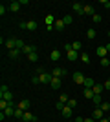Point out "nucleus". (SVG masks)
<instances>
[{
  "label": "nucleus",
  "mask_w": 110,
  "mask_h": 122,
  "mask_svg": "<svg viewBox=\"0 0 110 122\" xmlns=\"http://www.w3.org/2000/svg\"><path fill=\"white\" fill-rule=\"evenodd\" d=\"M39 76V80H41V84H50V82H52V78H53V75L52 73H41V75H37Z\"/></svg>",
  "instance_id": "f257e3e1"
},
{
  "label": "nucleus",
  "mask_w": 110,
  "mask_h": 122,
  "mask_svg": "<svg viewBox=\"0 0 110 122\" xmlns=\"http://www.w3.org/2000/svg\"><path fill=\"white\" fill-rule=\"evenodd\" d=\"M84 78H86V76H84L81 71H75V73H73V82H75V84H81V86H83V84H84Z\"/></svg>",
  "instance_id": "f03ea898"
},
{
  "label": "nucleus",
  "mask_w": 110,
  "mask_h": 122,
  "mask_svg": "<svg viewBox=\"0 0 110 122\" xmlns=\"http://www.w3.org/2000/svg\"><path fill=\"white\" fill-rule=\"evenodd\" d=\"M52 75L55 76V78H61V76L66 75V69H64V67H53V69H52Z\"/></svg>",
  "instance_id": "7ed1b4c3"
},
{
  "label": "nucleus",
  "mask_w": 110,
  "mask_h": 122,
  "mask_svg": "<svg viewBox=\"0 0 110 122\" xmlns=\"http://www.w3.org/2000/svg\"><path fill=\"white\" fill-rule=\"evenodd\" d=\"M61 86H63V78H55L53 76L52 82H50V87L52 89H61Z\"/></svg>",
  "instance_id": "20e7f679"
},
{
  "label": "nucleus",
  "mask_w": 110,
  "mask_h": 122,
  "mask_svg": "<svg viewBox=\"0 0 110 122\" xmlns=\"http://www.w3.org/2000/svg\"><path fill=\"white\" fill-rule=\"evenodd\" d=\"M92 117H94V120H101V118H105V111L99 109V107H95L94 113H92Z\"/></svg>",
  "instance_id": "39448f33"
},
{
  "label": "nucleus",
  "mask_w": 110,
  "mask_h": 122,
  "mask_svg": "<svg viewBox=\"0 0 110 122\" xmlns=\"http://www.w3.org/2000/svg\"><path fill=\"white\" fill-rule=\"evenodd\" d=\"M83 7H84V4H79V2H73L72 4V11L77 13V15H83Z\"/></svg>",
  "instance_id": "423d86ee"
},
{
  "label": "nucleus",
  "mask_w": 110,
  "mask_h": 122,
  "mask_svg": "<svg viewBox=\"0 0 110 122\" xmlns=\"http://www.w3.org/2000/svg\"><path fill=\"white\" fill-rule=\"evenodd\" d=\"M6 47H7V49H17V38L15 36H11V38H7V40H6Z\"/></svg>",
  "instance_id": "0eeeda50"
},
{
  "label": "nucleus",
  "mask_w": 110,
  "mask_h": 122,
  "mask_svg": "<svg viewBox=\"0 0 110 122\" xmlns=\"http://www.w3.org/2000/svg\"><path fill=\"white\" fill-rule=\"evenodd\" d=\"M20 2H17V0H13V2H9V5H7V9L9 11H13V13H17V11L20 9Z\"/></svg>",
  "instance_id": "6e6552de"
},
{
  "label": "nucleus",
  "mask_w": 110,
  "mask_h": 122,
  "mask_svg": "<svg viewBox=\"0 0 110 122\" xmlns=\"http://www.w3.org/2000/svg\"><path fill=\"white\" fill-rule=\"evenodd\" d=\"M83 15L94 16V15H95V11H94V5H86V4H84V7H83Z\"/></svg>",
  "instance_id": "1a4fd4ad"
},
{
  "label": "nucleus",
  "mask_w": 110,
  "mask_h": 122,
  "mask_svg": "<svg viewBox=\"0 0 110 122\" xmlns=\"http://www.w3.org/2000/svg\"><path fill=\"white\" fill-rule=\"evenodd\" d=\"M50 58H52V62H59V60H61V51L53 49L52 53H50Z\"/></svg>",
  "instance_id": "9d476101"
},
{
  "label": "nucleus",
  "mask_w": 110,
  "mask_h": 122,
  "mask_svg": "<svg viewBox=\"0 0 110 122\" xmlns=\"http://www.w3.org/2000/svg\"><path fill=\"white\" fill-rule=\"evenodd\" d=\"M64 27H66V24H64L63 18H61V20H55V24H53V29L55 31H63Z\"/></svg>",
  "instance_id": "9b49d317"
},
{
  "label": "nucleus",
  "mask_w": 110,
  "mask_h": 122,
  "mask_svg": "<svg viewBox=\"0 0 110 122\" xmlns=\"http://www.w3.org/2000/svg\"><path fill=\"white\" fill-rule=\"evenodd\" d=\"M94 86H95V80H94V78H84L83 87H86V89H94Z\"/></svg>",
  "instance_id": "f8f14e48"
},
{
  "label": "nucleus",
  "mask_w": 110,
  "mask_h": 122,
  "mask_svg": "<svg viewBox=\"0 0 110 122\" xmlns=\"http://www.w3.org/2000/svg\"><path fill=\"white\" fill-rule=\"evenodd\" d=\"M95 53H97V56H99V58H105L108 51H106V47H105V46H99L97 49H95Z\"/></svg>",
  "instance_id": "ddd939ff"
},
{
  "label": "nucleus",
  "mask_w": 110,
  "mask_h": 122,
  "mask_svg": "<svg viewBox=\"0 0 110 122\" xmlns=\"http://www.w3.org/2000/svg\"><path fill=\"white\" fill-rule=\"evenodd\" d=\"M44 24H46V27H52V25L55 24V16H53V15H46V18H44Z\"/></svg>",
  "instance_id": "4468645a"
},
{
  "label": "nucleus",
  "mask_w": 110,
  "mask_h": 122,
  "mask_svg": "<svg viewBox=\"0 0 110 122\" xmlns=\"http://www.w3.org/2000/svg\"><path fill=\"white\" fill-rule=\"evenodd\" d=\"M83 95H84V98H88V100H92V98L95 97L94 89H86V87H84V89H83Z\"/></svg>",
  "instance_id": "2eb2a0df"
},
{
  "label": "nucleus",
  "mask_w": 110,
  "mask_h": 122,
  "mask_svg": "<svg viewBox=\"0 0 110 122\" xmlns=\"http://www.w3.org/2000/svg\"><path fill=\"white\" fill-rule=\"evenodd\" d=\"M29 106H31V102L28 100V98H26V100H20V102H18V107H20V109H24V111H28V109H29Z\"/></svg>",
  "instance_id": "dca6fc26"
},
{
  "label": "nucleus",
  "mask_w": 110,
  "mask_h": 122,
  "mask_svg": "<svg viewBox=\"0 0 110 122\" xmlns=\"http://www.w3.org/2000/svg\"><path fill=\"white\" fill-rule=\"evenodd\" d=\"M66 56H68L70 62H75V60H77V51H75V49H70L68 53H66Z\"/></svg>",
  "instance_id": "f3484780"
},
{
  "label": "nucleus",
  "mask_w": 110,
  "mask_h": 122,
  "mask_svg": "<svg viewBox=\"0 0 110 122\" xmlns=\"http://www.w3.org/2000/svg\"><path fill=\"white\" fill-rule=\"evenodd\" d=\"M22 120H24V122H35L37 120V117H35V115H33V113H29V111H26V113H24V118H22Z\"/></svg>",
  "instance_id": "a211bd4d"
},
{
  "label": "nucleus",
  "mask_w": 110,
  "mask_h": 122,
  "mask_svg": "<svg viewBox=\"0 0 110 122\" xmlns=\"http://www.w3.org/2000/svg\"><path fill=\"white\" fill-rule=\"evenodd\" d=\"M61 113H63V117H64V118H70V117H72V107H70V106H64Z\"/></svg>",
  "instance_id": "6ab92c4d"
},
{
  "label": "nucleus",
  "mask_w": 110,
  "mask_h": 122,
  "mask_svg": "<svg viewBox=\"0 0 110 122\" xmlns=\"http://www.w3.org/2000/svg\"><path fill=\"white\" fill-rule=\"evenodd\" d=\"M0 98H4V100L11 102V100H13V93H9V91H6V93H0Z\"/></svg>",
  "instance_id": "aec40b11"
},
{
  "label": "nucleus",
  "mask_w": 110,
  "mask_h": 122,
  "mask_svg": "<svg viewBox=\"0 0 110 122\" xmlns=\"http://www.w3.org/2000/svg\"><path fill=\"white\" fill-rule=\"evenodd\" d=\"M7 55H9V58H13V60H15V58H18V55H20V49H11Z\"/></svg>",
  "instance_id": "412c9836"
},
{
  "label": "nucleus",
  "mask_w": 110,
  "mask_h": 122,
  "mask_svg": "<svg viewBox=\"0 0 110 122\" xmlns=\"http://www.w3.org/2000/svg\"><path fill=\"white\" fill-rule=\"evenodd\" d=\"M103 91H105V87H103V84H95V86H94V93H95V95H101Z\"/></svg>",
  "instance_id": "4be33fe9"
},
{
  "label": "nucleus",
  "mask_w": 110,
  "mask_h": 122,
  "mask_svg": "<svg viewBox=\"0 0 110 122\" xmlns=\"http://www.w3.org/2000/svg\"><path fill=\"white\" fill-rule=\"evenodd\" d=\"M24 113H26V111H24V109H20V107L17 106V111H15V117H17V118H18V120H22V118H24Z\"/></svg>",
  "instance_id": "5701e85b"
},
{
  "label": "nucleus",
  "mask_w": 110,
  "mask_h": 122,
  "mask_svg": "<svg viewBox=\"0 0 110 122\" xmlns=\"http://www.w3.org/2000/svg\"><path fill=\"white\" fill-rule=\"evenodd\" d=\"M79 56H81V60H83L84 64H90V55L86 53V51H83V53H81Z\"/></svg>",
  "instance_id": "b1692460"
},
{
  "label": "nucleus",
  "mask_w": 110,
  "mask_h": 122,
  "mask_svg": "<svg viewBox=\"0 0 110 122\" xmlns=\"http://www.w3.org/2000/svg\"><path fill=\"white\" fill-rule=\"evenodd\" d=\"M28 60H29V62H37V60H39L37 51H33V53H29V55H28Z\"/></svg>",
  "instance_id": "393cba45"
},
{
  "label": "nucleus",
  "mask_w": 110,
  "mask_h": 122,
  "mask_svg": "<svg viewBox=\"0 0 110 122\" xmlns=\"http://www.w3.org/2000/svg\"><path fill=\"white\" fill-rule=\"evenodd\" d=\"M92 102H94L95 106L99 107V106H101V104H103V98H101V95H95V97H94V98H92Z\"/></svg>",
  "instance_id": "a878e982"
},
{
  "label": "nucleus",
  "mask_w": 110,
  "mask_h": 122,
  "mask_svg": "<svg viewBox=\"0 0 110 122\" xmlns=\"http://www.w3.org/2000/svg\"><path fill=\"white\" fill-rule=\"evenodd\" d=\"M37 27H39V24H37L35 20H29V22H28V29H29V31H35Z\"/></svg>",
  "instance_id": "bb28decb"
},
{
  "label": "nucleus",
  "mask_w": 110,
  "mask_h": 122,
  "mask_svg": "<svg viewBox=\"0 0 110 122\" xmlns=\"http://www.w3.org/2000/svg\"><path fill=\"white\" fill-rule=\"evenodd\" d=\"M33 51H35V46H24V49H22V53H26V55H29V53H33Z\"/></svg>",
  "instance_id": "cd10ccee"
},
{
  "label": "nucleus",
  "mask_w": 110,
  "mask_h": 122,
  "mask_svg": "<svg viewBox=\"0 0 110 122\" xmlns=\"http://www.w3.org/2000/svg\"><path fill=\"white\" fill-rule=\"evenodd\" d=\"M95 35H97V33H95V29H92V27H90V29L86 31V36H88L90 40H94V38H95Z\"/></svg>",
  "instance_id": "c85d7f7f"
},
{
  "label": "nucleus",
  "mask_w": 110,
  "mask_h": 122,
  "mask_svg": "<svg viewBox=\"0 0 110 122\" xmlns=\"http://www.w3.org/2000/svg\"><path fill=\"white\" fill-rule=\"evenodd\" d=\"M68 95H66V93H61V97H59V102H63V104H68Z\"/></svg>",
  "instance_id": "c756f323"
},
{
  "label": "nucleus",
  "mask_w": 110,
  "mask_h": 122,
  "mask_svg": "<svg viewBox=\"0 0 110 122\" xmlns=\"http://www.w3.org/2000/svg\"><path fill=\"white\" fill-rule=\"evenodd\" d=\"M81 47H83V44H81V42H79V40H75V42H72V49H75V51H79V49H81Z\"/></svg>",
  "instance_id": "7c9ffc66"
},
{
  "label": "nucleus",
  "mask_w": 110,
  "mask_h": 122,
  "mask_svg": "<svg viewBox=\"0 0 110 122\" xmlns=\"http://www.w3.org/2000/svg\"><path fill=\"white\" fill-rule=\"evenodd\" d=\"M63 20H64V24H66V25H70V24L73 22V16H72V15H66V16L63 18Z\"/></svg>",
  "instance_id": "2f4dec72"
},
{
  "label": "nucleus",
  "mask_w": 110,
  "mask_h": 122,
  "mask_svg": "<svg viewBox=\"0 0 110 122\" xmlns=\"http://www.w3.org/2000/svg\"><path fill=\"white\" fill-rule=\"evenodd\" d=\"M92 20H94L95 24H99V22H103V16H101V15H97V13H95V15L92 16Z\"/></svg>",
  "instance_id": "473e14b6"
},
{
  "label": "nucleus",
  "mask_w": 110,
  "mask_h": 122,
  "mask_svg": "<svg viewBox=\"0 0 110 122\" xmlns=\"http://www.w3.org/2000/svg\"><path fill=\"white\" fill-rule=\"evenodd\" d=\"M101 66H103V67H110V60L106 58V56H105V58H101Z\"/></svg>",
  "instance_id": "72a5a7b5"
},
{
  "label": "nucleus",
  "mask_w": 110,
  "mask_h": 122,
  "mask_svg": "<svg viewBox=\"0 0 110 122\" xmlns=\"http://www.w3.org/2000/svg\"><path fill=\"white\" fill-rule=\"evenodd\" d=\"M24 46H26V44H24L20 38H17V49H20V51H22V49H24Z\"/></svg>",
  "instance_id": "f704fd0d"
},
{
  "label": "nucleus",
  "mask_w": 110,
  "mask_h": 122,
  "mask_svg": "<svg viewBox=\"0 0 110 122\" xmlns=\"http://www.w3.org/2000/svg\"><path fill=\"white\" fill-rule=\"evenodd\" d=\"M99 109H103V111H108V109H110V104H108V102H103V104L99 106Z\"/></svg>",
  "instance_id": "c9c22d12"
},
{
  "label": "nucleus",
  "mask_w": 110,
  "mask_h": 122,
  "mask_svg": "<svg viewBox=\"0 0 110 122\" xmlns=\"http://www.w3.org/2000/svg\"><path fill=\"white\" fill-rule=\"evenodd\" d=\"M31 84H33V86H39V84H41V80H39V76H37V75L31 76Z\"/></svg>",
  "instance_id": "e433bc0d"
},
{
  "label": "nucleus",
  "mask_w": 110,
  "mask_h": 122,
  "mask_svg": "<svg viewBox=\"0 0 110 122\" xmlns=\"http://www.w3.org/2000/svg\"><path fill=\"white\" fill-rule=\"evenodd\" d=\"M103 87H105L106 91H110V78H106V80L103 82Z\"/></svg>",
  "instance_id": "4c0bfd02"
},
{
  "label": "nucleus",
  "mask_w": 110,
  "mask_h": 122,
  "mask_svg": "<svg viewBox=\"0 0 110 122\" xmlns=\"http://www.w3.org/2000/svg\"><path fill=\"white\" fill-rule=\"evenodd\" d=\"M66 106H70V107H75V106H77V100H73V98H70Z\"/></svg>",
  "instance_id": "58836bf2"
},
{
  "label": "nucleus",
  "mask_w": 110,
  "mask_h": 122,
  "mask_svg": "<svg viewBox=\"0 0 110 122\" xmlns=\"http://www.w3.org/2000/svg\"><path fill=\"white\" fill-rule=\"evenodd\" d=\"M66 106V104H63V102H57V104H55V107H57L59 111H63V107Z\"/></svg>",
  "instance_id": "ea45409f"
},
{
  "label": "nucleus",
  "mask_w": 110,
  "mask_h": 122,
  "mask_svg": "<svg viewBox=\"0 0 110 122\" xmlns=\"http://www.w3.org/2000/svg\"><path fill=\"white\" fill-rule=\"evenodd\" d=\"M18 27L20 29H28V22H18Z\"/></svg>",
  "instance_id": "a19ab883"
},
{
  "label": "nucleus",
  "mask_w": 110,
  "mask_h": 122,
  "mask_svg": "<svg viewBox=\"0 0 110 122\" xmlns=\"http://www.w3.org/2000/svg\"><path fill=\"white\" fill-rule=\"evenodd\" d=\"M6 91H9V89H7L6 84H2V86H0V93H6Z\"/></svg>",
  "instance_id": "79ce46f5"
},
{
  "label": "nucleus",
  "mask_w": 110,
  "mask_h": 122,
  "mask_svg": "<svg viewBox=\"0 0 110 122\" xmlns=\"http://www.w3.org/2000/svg\"><path fill=\"white\" fill-rule=\"evenodd\" d=\"M101 4H103V5H105V7H106V9H108V7H110V0H101Z\"/></svg>",
  "instance_id": "37998d69"
},
{
  "label": "nucleus",
  "mask_w": 110,
  "mask_h": 122,
  "mask_svg": "<svg viewBox=\"0 0 110 122\" xmlns=\"http://www.w3.org/2000/svg\"><path fill=\"white\" fill-rule=\"evenodd\" d=\"M6 11H7V7H6V5H4V4H2V5H0V15H4Z\"/></svg>",
  "instance_id": "c03bdc74"
},
{
  "label": "nucleus",
  "mask_w": 110,
  "mask_h": 122,
  "mask_svg": "<svg viewBox=\"0 0 110 122\" xmlns=\"http://www.w3.org/2000/svg\"><path fill=\"white\" fill-rule=\"evenodd\" d=\"M70 49H72V44H66V46H64V51H66V53H68Z\"/></svg>",
  "instance_id": "a18cd8bd"
},
{
  "label": "nucleus",
  "mask_w": 110,
  "mask_h": 122,
  "mask_svg": "<svg viewBox=\"0 0 110 122\" xmlns=\"http://www.w3.org/2000/svg\"><path fill=\"white\" fill-rule=\"evenodd\" d=\"M97 122H110V117H105V118H101V120H97Z\"/></svg>",
  "instance_id": "49530a36"
},
{
  "label": "nucleus",
  "mask_w": 110,
  "mask_h": 122,
  "mask_svg": "<svg viewBox=\"0 0 110 122\" xmlns=\"http://www.w3.org/2000/svg\"><path fill=\"white\" fill-rule=\"evenodd\" d=\"M84 122H95V120H94V117H88V118H84Z\"/></svg>",
  "instance_id": "de8ad7c7"
},
{
  "label": "nucleus",
  "mask_w": 110,
  "mask_h": 122,
  "mask_svg": "<svg viewBox=\"0 0 110 122\" xmlns=\"http://www.w3.org/2000/svg\"><path fill=\"white\" fill-rule=\"evenodd\" d=\"M75 122H84V118L83 117H77V118H75Z\"/></svg>",
  "instance_id": "09e8293b"
},
{
  "label": "nucleus",
  "mask_w": 110,
  "mask_h": 122,
  "mask_svg": "<svg viewBox=\"0 0 110 122\" xmlns=\"http://www.w3.org/2000/svg\"><path fill=\"white\" fill-rule=\"evenodd\" d=\"M105 47H106V51H110V42H108V44H106Z\"/></svg>",
  "instance_id": "8fccbe9b"
},
{
  "label": "nucleus",
  "mask_w": 110,
  "mask_h": 122,
  "mask_svg": "<svg viewBox=\"0 0 110 122\" xmlns=\"http://www.w3.org/2000/svg\"><path fill=\"white\" fill-rule=\"evenodd\" d=\"M70 122H75V120H70Z\"/></svg>",
  "instance_id": "3c124183"
},
{
  "label": "nucleus",
  "mask_w": 110,
  "mask_h": 122,
  "mask_svg": "<svg viewBox=\"0 0 110 122\" xmlns=\"http://www.w3.org/2000/svg\"><path fill=\"white\" fill-rule=\"evenodd\" d=\"M108 69H110V67H108Z\"/></svg>",
  "instance_id": "603ef678"
},
{
  "label": "nucleus",
  "mask_w": 110,
  "mask_h": 122,
  "mask_svg": "<svg viewBox=\"0 0 110 122\" xmlns=\"http://www.w3.org/2000/svg\"><path fill=\"white\" fill-rule=\"evenodd\" d=\"M108 35H110V33H108Z\"/></svg>",
  "instance_id": "864d4df0"
}]
</instances>
